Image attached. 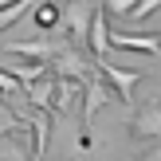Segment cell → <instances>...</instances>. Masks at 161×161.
I'll return each instance as SVG.
<instances>
[{"label":"cell","mask_w":161,"mask_h":161,"mask_svg":"<svg viewBox=\"0 0 161 161\" xmlns=\"http://www.w3.org/2000/svg\"><path fill=\"white\" fill-rule=\"evenodd\" d=\"M126 134H130L134 142H142V146H149V142L161 138V102H146V106H138L130 114V122H126Z\"/></svg>","instance_id":"cell-1"},{"label":"cell","mask_w":161,"mask_h":161,"mask_svg":"<svg viewBox=\"0 0 161 161\" xmlns=\"http://www.w3.org/2000/svg\"><path fill=\"white\" fill-rule=\"evenodd\" d=\"M110 43H114V47H122V51H134V55H157L161 36H130V31L110 28Z\"/></svg>","instance_id":"cell-2"},{"label":"cell","mask_w":161,"mask_h":161,"mask_svg":"<svg viewBox=\"0 0 161 161\" xmlns=\"http://www.w3.org/2000/svg\"><path fill=\"white\" fill-rule=\"evenodd\" d=\"M157 8H161V0H130L122 12V24H146Z\"/></svg>","instance_id":"cell-3"},{"label":"cell","mask_w":161,"mask_h":161,"mask_svg":"<svg viewBox=\"0 0 161 161\" xmlns=\"http://www.w3.org/2000/svg\"><path fill=\"white\" fill-rule=\"evenodd\" d=\"M59 20H63V12H59V8L51 4V0L36 4V20H31V24H36L39 31H51V28H59Z\"/></svg>","instance_id":"cell-4"},{"label":"cell","mask_w":161,"mask_h":161,"mask_svg":"<svg viewBox=\"0 0 161 161\" xmlns=\"http://www.w3.org/2000/svg\"><path fill=\"white\" fill-rule=\"evenodd\" d=\"M134 161H161V142H149V146L142 149V153L134 157Z\"/></svg>","instance_id":"cell-5"}]
</instances>
